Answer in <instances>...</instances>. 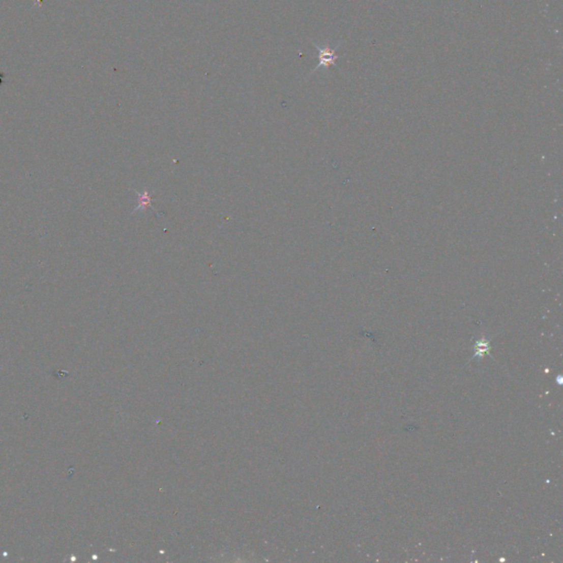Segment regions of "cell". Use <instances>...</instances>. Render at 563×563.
Listing matches in <instances>:
<instances>
[{
	"label": "cell",
	"mask_w": 563,
	"mask_h": 563,
	"mask_svg": "<svg viewBox=\"0 0 563 563\" xmlns=\"http://www.w3.org/2000/svg\"><path fill=\"white\" fill-rule=\"evenodd\" d=\"M313 45L316 47L317 51H318V65L315 67V69L311 71L310 75L313 73H315L317 70L321 69V67H323V69H328V67L332 66V65H336V61L340 57L339 55H337L336 52L338 50V47L340 45H337L335 49H331V47L329 46H319L317 45L316 43L313 42Z\"/></svg>",
	"instance_id": "1"
},
{
	"label": "cell",
	"mask_w": 563,
	"mask_h": 563,
	"mask_svg": "<svg viewBox=\"0 0 563 563\" xmlns=\"http://www.w3.org/2000/svg\"><path fill=\"white\" fill-rule=\"evenodd\" d=\"M477 348H478V351L476 352V354H474V357H479V355H484L485 353L490 354V347H488V342L485 341V339L483 338L482 341L481 342H478L477 344Z\"/></svg>",
	"instance_id": "2"
},
{
	"label": "cell",
	"mask_w": 563,
	"mask_h": 563,
	"mask_svg": "<svg viewBox=\"0 0 563 563\" xmlns=\"http://www.w3.org/2000/svg\"><path fill=\"white\" fill-rule=\"evenodd\" d=\"M138 195L140 196V198H139V199H140V202H139V206H138L137 208H135V210H139V209L141 208V206H147V205H150V200H151V198H150V196H149V194H147L146 192L143 193V196H141L140 193H138Z\"/></svg>",
	"instance_id": "3"
}]
</instances>
